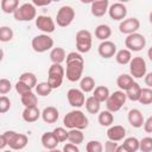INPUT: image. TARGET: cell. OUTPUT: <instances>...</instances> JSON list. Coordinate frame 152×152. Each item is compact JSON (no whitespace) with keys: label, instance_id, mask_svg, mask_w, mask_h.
I'll list each match as a JSON object with an SVG mask.
<instances>
[{"label":"cell","instance_id":"19","mask_svg":"<svg viewBox=\"0 0 152 152\" xmlns=\"http://www.w3.org/2000/svg\"><path fill=\"white\" fill-rule=\"evenodd\" d=\"M127 120H128V124L134 127V128H140L142 127L144 125V115L138 109V108H133V109H129L128 114H127Z\"/></svg>","mask_w":152,"mask_h":152},{"label":"cell","instance_id":"6","mask_svg":"<svg viewBox=\"0 0 152 152\" xmlns=\"http://www.w3.org/2000/svg\"><path fill=\"white\" fill-rule=\"evenodd\" d=\"M76 50L81 53H87L90 51L91 45H93V36L90 33V31L83 28V30H78L76 32Z\"/></svg>","mask_w":152,"mask_h":152},{"label":"cell","instance_id":"31","mask_svg":"<svg viewBox=\"0 0 152 152\" xmlns=\"http://www.w3.org/2000/svg\"><path fill=\"white\" fill-rule=\"evenodd\" d=\"M109 95H110V91H109V89L106 86H97L93 90V96L95 99H97L101 103L102 102H106L107 99L109 97Z\"/></svg>","mask_w":152,"mask_h":152},{"label":"cell","instance_id":"28","mask_svg":"<svg viewBox=\"0 0 152 152\" xmlns=\"http://www.w3.org/2000/svg\"><path fill=\"white\" fill-rule=\"evenodd\" d=\"M84 106H86V110L89 114H97L101 109V102L97 99H95L94 96L87 97L86 102H84Z\"/></svg>","mask_w":152,"mask_h":152},{"label":"cell","instance_id":"3","mask_svg":"<svg viewBox=\"0 0 152 152\" xmlns=\"http://www.w3.org/2000/svg\"><path fill=\"white\" fill-rule=\"evenodd\" d=\"M2 134L5 135L10 148L14 150V151H19V150L25 148L27 142H28V138L24 133H18L15 131H5Z\"/></svg>","mask_w":152,"mask_h":152},{"label":"cell","instance_id":"22","mask_svg":"<svg viewBox=\"0 0 152 152\" xmlns=\"http://www.w3.org/2000/svg\"><path fill=\"white\" fill-rule=\"evenodd\" d=\"M40 142H42L43 147L46 148V150H55L58 146V144H59V141L55 137L53 132H45V133H43L42 138H40Z\"/></svg>","mask_w":152,"mask_h":152},{"label":"cell","instance_id":"36","mask_svg":"<svg viewBox=\"0 0 152 152\" xmlns=\"http://www.w3.org/2000/svg\"><path fill=\"white\" fill-rule=\"evenodd\" d=\"M53 90V88L50 86V83L48 81L44 82H39L37 83V86L34 87V91L38 96H48L51 94V91Z\"/></svg>","mask_w":152,"mask_h":152},{"label":"cell","instance_id":"4","mask_svg":"<svg viewBox=\"0 0 152 152\" xmlns=\"http://www.w3.org/2000/svg\"><path fill=\"white\" fill-rule=\"evenodd\" d=\"M65 77V69L62 66V64L52 63L49 66L48 70V82L53 89H57L62 86L63 80Z\"/></svg>","mask_w":152,"mask_h":152},{"label":"cell","instance_id":"29","mask_svg":"<svg viewBox=\"0 0 152 152\" xmlns=\"http://www.w3.org/2000/svg\"><path fill=\"white\" fill-rule=\"evenodd\" d=\"M140 94H141V87L138 82H133V84L126 90V95H127V99L132 102H138L139 101V97H140Z\"/></svg>","mask_w":152,"mask_h":152},{"label":"cell","instance_id":"45","mask_svg":"<svg viewBox=\"0 0 152 152\" xmlns=\"http://www.w3.org/2000/svg\"><path fill=\"white\" fill-rule=\"evenodd\" d=\"M12 89V83L10 80L7 78H1L0 80V94L1 95H6L7 93H10Z\"/></svg>","mask_w":152,"mask_h":152},{"label":"cell","instance_id":"17","mask_svg":"<svg viewBox=\"0 0 152 152\" xmlns=\"http://www.w3.org/2000/svg\"><path fill=\"white\" fill-rule=\"evenodd\" d=\"M107 138L119 142L126 138V128L121 125H112L107 129Z\"/></svg>","mask_w":152,"mask_h":152},{"label":"cell","instance_id":"33","mask_svg":"<svg viewBox=\"0 0 152 152\" xmlns=\"http://www.w3.org/2000/svg\"><path fill=\"white\" fill-rule=\"evenodd\" d=\"M80 89L84 93H91L95 89V80L91 76H83L80 80Z\"/></svg>","mask_w":152,"mask_h":152},{"label":"cell","instance_id":"39","mask_svg":"<svg viewBox=\"0 0 152 152\" xmlns=\"http://www.w3.org/2000/svg\"><path fill=\"white\" fill-rule=\"evenodd\" d=\"M14 37V32L10 26H1L0 27V40L2 43L11 42Z\"/></svg>","mask_w":152,"mask_h":152},{"label":"cell","instance_id":"48","mask_svg":"<svg viewBox=\"0 0 152 152\" xmlns=\"http://www.w3.org/2000/svg\"><path fill=\"white\" fill-rule=\"evenodd\" d=\"M142 127H144V131H145L146 133H152V115L148 116V118L144 121Z\"/></svg>","mask_w":152,"mask_h":152},{"label":"cell","instance_id":"16","mask_svg":"<svg viewBox=\"0 0 152 152\" xmlns=\"http://www.w3.org/2000/svg\"><path fill=\"white\" fill-rule=\"evenodd\" d=\"M116 45L110 42V40H102L99 46H97V52L100 55V57L104 58V59H108V58H112L115 56L116 53Z\"/></svg>","mask_w":152,"mask_h":152},{"label":"cell","instance_id":"23","mask_svg":"<svg viewBox=\"0 0 152 152\" xmlns=\"http://www.w3.org/2000/svg\"><path fill=\"white\" fill-rule=\"evenodd\" d=\"M50 61L51 63H58V64H62L63 62H65L66 59V52L63 48H52L50 50Z\"/></svg>","mask_w":152,"mask_h":152},{"label":"cell","instance_id":"56","mask_svg":"<svg viewBox=\"0 0 152 152\" xmlns=\"http://www.w3.org/2000/svg\"><path fill=\"white\" fill-rule=\"evenodd\" d=\"M129 0H118V2H122V4H126V2H128Z\"/></svg>","mask_w":152,"mask_h":152},{"label":"cell","instance_id":"37","mask_svg":"<svg viewBox=\"0 0 152 152\" xmlns=\"http://www.w3.org/2000/svg\"><path fill=\"white\" fill-rule=\"evenodd\" d=\"M19 80L23 81L24 83H26L27 86L32 87V88H34L37 86V83H38L37 82V76L33 72H31V71H25V72L20 74Z\"/></svg>","mask_w":152,"mask_h":152},{"label":"cell","instance_id":"24","mask_svg":"<svg viewBox=\"0 0 152 152\" xmlns=\"http://www.w3.org/2000/svg\"><path fill=\"white\" fill-rule=\"evenodd\" d=\"M134 82V77L131 74H121L118 76L116 78V86L119 87V89L126 91Z\"/></svg>","mask_w":152,"mask_h":152},{"label":"cell","instance_id":"52","mask_svg":"<svg viewBox=\"0 0 152 152\" xmlns=\"http://www.w3.org/2000/svg\"><path fill=\"white\" fill-rule=\"evenodd\" d=\"M116 152H127V150H126V147L124 145H119L118 148H116Z\"/></svg>","mask_w":152,"mask_h":152},{"label":"cell","instance_id":"55","mask_svg":"<svg viewBox=\"0 0 152 152\" xmlns=\"http://www.w3.org/2000/svg\"><path fill=\"white\" fill-rule=\"evenodd\" d=\"M148 21H150V24L152 25V11H151L150 14H148Z\"/></svg>","mask_w":152,"mask_h":152},{"label":"cell","instance_id":"42","mask_svg":"<svg viewBox=\"0 0 152 152\" xmlns=\"http://www.w3.org/2000/svg\"><path fill=\"white\" fill-rule=\"evenodd\" d=\"M139 150L141 152H151L152 151V137H144L140 139Z\"/></svg>","mask_w":152,"mask_h":152},{"label":"cell","instance_id":"51","mask_svg":"<svg viewBox=\"0 0 152 152\" xmlns=\"http://www.w3.org/2000/svg\"><path fill=\"white\" fill-rule=\"evenodd\" d=\"M6 146H8L7 140H6L5 135H4V134H1V135H0V150H4Z\"/></svg>","mask_w":152,"mask_h":152},{"label":"cell","instance_id":"15","mask_svg":"<svg viewBox=\"0 0 152 152\" xmlns=\"http://www.w3.org/2000/svg\"><path fill=\"white\" fill-rule=\"evenodd\" d=\"M108 15L115 21H121L127 17V7L122 2H114L108 8Z\"/></svg>","mask_w":152,"mask_h":152},{"label":"cell","instance_id":"25","mask_svg":"<svg viewBox=\"0 0 152 152\" xmlns=\"http://www.w3.org/2000/svg\"><path fill=\"white\" fill-rule=\"evenodd\" d=\"M112 36V28L107 24H100L95 28V37L99 40H107Z\"/></svg>","mask_w":152,"mask_h":152},{"label":"cell","instance_id":"30","mask_svg":"<svg viewBox=\"0 0 152 152\" xmlns=\"http://www.w3.org/2000/svg\"><path fill=\"white\" fill-rule=\"evenodd\" d=\"M20 101L24 107H36L38 103V97H37V94L31 90L20 95Z\"/></svg>","mask_w":152,"mask_h":152},{"label":"cell","instance_id":"34","mask_svg":"<svg viewBox=\"0 0 152 152\" xmlns=\"http://www.w3.org/2000/svg\"><path fill=\"white\" fill-rule=\"evenodd\" d=\"M1 11L6 14H13L14 11L19 7V0H1L0 2Z\"/></svg>","mask_w":152,"mask_h":152},{"label":"cell","instance_id":"47","mask_svg":"<svg viewBox=\"0 0 152 152\" xmlns=\"http://www.w3.org/2000/svg\"><path fill=\"white\" fill-rule=\"evenodd\" d=\"M80 148H78V145L76 144H72V142H66L64 146H63V152H78Z\"/></svg>","mask_w":152,"mask_h":152},{"label":"cell","instance_id":"44","mask_svg":"<svg viewBox=\"0 0 152 152\" xmlns=\"http://www.w3.org/2000/svg\"><path fill=\"white\" fill-rule=\"evenodd\" d=\"M11 104H12L11 100L6 95H1V97H0V113L5 114L6 112H8L11 108Z\"/></svg>","mask_w":152,"mask_h":152},{"label":"cell","instance_id":"21","mask_svg":"<svg viewBox=\"0 0 152 152\" xmlns=\"http://www.w3.org/2000/svg\"><path fill=\"white\" fill-rule=\"evenodd\" d=\"M59 118V112L53 106H48L42 110V119L45 124H55Z\"/></svg>","mask_w":152,"mask_h":152},{"label":"cell","instance_id":"54","mask_svg":"<svg viewBox=\"0 0 152 152\" xmlns=\"http://www.w3.org/2000/svg\"><path fill=\"white\" fill-rule=\"evenodd\" d=\"M82 4H84V5H87V4H93L94 1H97V0H80Z\"/></svg>","mask_w":152,"mask_h":152},{"label":"cell","instance_id":"57","mask_svg":"<svg viewBox=\"0 0 152 152\" xmlns=\"http://www.w3.org/2000/svg\"><path fill=\"white\" fill-rule=\"evenodd\" d=\"M58 1H61V0H53V2H58Z\"/></svg>","mask_w":152,"mask_h":152},{"label":"cell","instance_id":"1","mask_svg":"<svg viewBox=\"0 0 152 152\" xmlns=\"http://www.w3.org/2000/svg\"><path fill=\"white\" fill-rule=\"evenodd\" d=\"M66 69L65 77L70 82H77L82 78L83 69H84V58L82 53L78 51H71L66 55Z\"/></svg>","mask_w":152,"mask_h":152},{"label":"cell","instance_id":"26","mask_svg":"<svg viewBox=\"0 0 152 152\" xmlns=\"http://www.w3.org/2000/svg\"><path fill=\"white\" fill-rule=\"evenodd\" d=\"M97 121L102 127H109L113 125L114 122V115L110 110L106 109V110H101L99 112V116H97Z\"/></svg>","mask_w":152,"mask_h":152},{"label":"cell","instance_id":"12","mask_svg":"<svg viewBox=\"0 0 152 152\" xmlns=\"http://www.w3.org/2000/svg\"><path fill=\"white\" fill-rule=\"evenodd\" d=\"M36 26L39 31H42L43 33H52L56 28V21L50 17V15H37V18L34 19Z\"/></svg>","mask_w":152,"mask_h":152},{"label":"cell","instance_id":"46","mask_svg":"<svg viewBox=\"0 0 152 152\" xmlns=\"http://www.w3.org/2000/svg\"><path fill=\"white\" fill-rule=\"evenodd\" d=\"M118 141H113V140H107L104 142V151L106 152H116V148H118Z\"/></svg>","mask_w":152,"mask_h":152},{"label":"cell","instance_id":"43","mask_svg":"<svg viewBox=\"0 0 152 152\" xmlns=\"http://www.w3.org/2000/svg\"><path fill=\"white\" fill-rule=\"evenodd\" d=\"M14 88H15V91H17L19 95H23V94H25V93H27V91H31V90L33 89L32 87L27 86L26 83H24V82L20 81V80L17 81V83L14 84Z\"/></svg>","mask_w":152,"mask_h":152},{"label":"cell","instance_id":"38","mask_svg":"<svg viewBox=\"0 0 152 152\" xmlns=\"http://www.w3.org/2000/svg\"><path fill=\"white\" fill-rule=\"evenodd\" d=\"M139 103L141 104H151L152 103V88L146 87V88H141V94L139 97Z\"/></svg>","mask_w":152,"mask_h":152},{"label":"cell","instance_id":"41","mask_svg":"<svg viewBox=\"0 0 152 152\" xmlns=\"http://www.w3.org/2000/svg\"><path fill=\"white\" fill-rule=\"evenodd\" d=\"M52 132H53L55 137L58 139L59 142H64V141L68 140V133H69V131H66V127H56Z\"/></svg>","mask_w":152,"mask_h":152},{"label":"cell","instance_id":"14","mask_svg":"<svg viewBox=\"0 0 152 152\" xmlns=\"http://www.w3.org/2000/svg\"><path fill=\"white\" fill-rule=\"evenodd\" d=\"M139 28H140V21L135 17L125 18L119 24V31L121 33L126 34V36L131 34V33H134V32H138Z\"/></svg>","mask_w":152,"mask_h":152},{"label":"cell","instance_id":"58","mask_svg":"<svg viewBox=\"0 0 152 152\" xmlns=\"http://www.w3.org/2000/svg\"><path fill=\"white\" fill-rule=\"evenodd\" d=\"M151 37H152V34H151Z\"/></svg>","mask_w":152,"mask_h":152},{"label":"cell","instance_id":"10","mask_svg":"<svg viewBox=\"0 0 152 152\" xmlns=\"http://www.w3.org/2000/svg\"><path fill=\"white\" fill-rule=\"evenodd\" d=\"M125 46L133 52H139L146 46V38L144 34L138 32L127 34L125 38Z\"/></svg>","mask_w":152,"mask_h":152},{"label":"cell","instance_id":"2","mask_svg":"<svg viewBox=\"0 0 152 152\" xmlns=\"http://www.w3.org/2000/svg\"><path fill=\"white\" fill-rule=\"evenodd\" d=\"M63 125L68 129L71 128H78V129H86L89 125V120L87 115L80 109V108H74L72 110L68 112L64 118H63Z\"/></svg>","mask_w":152,"mask_h":152},{"label":"cell","instance_id":"35","mask_svg":"<svg viewBox=\"0 0 152 152\" xmlns=\"http://www.w3.org/2000/svg\"><path fill=\"white\" fill-rule=\"evenodd\" d=\"M122 145L126 147L127 152H137V151H139L140 140L135 137H127L124 139Z\"/></svg>","mask_w":152,"mask_h":152},{"label":"cell","instance_id":"7","mask_svg":"<svg viewBox=\"0 0 152 152\" xmlns=\"http://www.w3.org/2000/svg\"><path fill=\"white\" fill-rule=\"evenodd\" d=\"M126 100H127L126 91L119 89L116 91L110 93L109 97L106 101V107L112 113H116V112H119L124 107V104L126 103Z\"/></svg>","mask_w":152,"mask_h":152},{"label":"cell","instance_id":"11","mask_svg":"<svg viewBox=\"0 0 152 152\" xmlns=\"http://www.w3.org/2000/svg\"><path fill=\"white\" fill-rule=\"evenodd\" d=\"M128 66H129V74L134 78H142L146 75V72H147L146 61L142 57H140V56L132 57Z\"/></svg>","mask_w":152,"mask_h":152},{"label":"cell","instance_id":"20","mask_svg":"<svg viewBox=\"0 0 152 152\" xmlns=\"http://www.w3.org/2000/svg\"><path fill=\"white\" fill-rule=\"evenodd\" d=\"M21 118L27 124H32L36 122L39 118H42V112L39 110V108L36 107H25V109L21 113Z\"/></svg>","mask_w":152,"mask_h":152},{"label":"cell","instance_id":"27","mask_svg":"<svg viewBox=\"0 0 152 152\" xmlns=\"http://www.w3.org/2000/svg\"><path fill=\"white\" fill-rule=\"evenodd\" d=\"M114 57H115V61H116L118 64L126 65V64H129V62L132 59V51L128 50L127 48L126 49H121V50L116 51Z\"/></svg>","mask_w":152,"mask_h":152},{"label":"cell","instance_id":"13","mask_svg":"<svg viewBox=\"0 0 152 152\" xmlns=\"http://www.w3.org/2000/svg\"><path fill=\"white\" fill-rule=\"evenodd\" d=\"M66 100L72 108H81L84 106L86 102L84 91L77 88H71L66 91Z\"/></svg>","mask_w":152,"mask_h":152},{"label":"cell","instance_id":"49","mask_svg":"<svg viewBox=\"0 0 152 152\" xmlns=\"http://www.w3.org/2000/svg\"><path fill=\"white\" fill-rule=\"evenodd\" d=\"M31 2L36 7H45V6L50 5L51 2H53V0H31Z\"/></svg>","mask_w":152,"mask_h":152},{"label":"cell","instance_id":"9","mask_svg":"<svg viewBox=\"0 0 152 152\" xmlns=\"http://www.w3.org/2000/svg\"><path fill=\"white\" fill-rule=\"evenodd\" d=\"M74 19H75V10L69 5H64L59 7V10L57 11L55 21L59 27H68L69 25H71Z\"/></svg>","mask_w":152,"mask_h":152},{"label":"cell","instance_id":"40","mask_svg":"<svg viewBox=\"0 0 152 152\" xmlns=\"http://www.w3.org/2000/svg\"><path fill=\"white\" fill-rule=\"evenodd\" d=\"M103 145L99 140H90L86 145V151L87 152H102L103 151Z\"/></svg>","mask_w":152,"mask_h":152},{"label":"cell","instance_id":"50","mask_svg":"<svg viewBox=\"0 0 152 152\" xmlns=\"http://www.w3.org/2000/svg\"><path fill=\"white\" fill-rule=\"evenodd\" d=\"M144 82H145V84H146L147 87L152 88V71L146 72V75L144 76Z\"/></svg>","mask_w":152,"mask_h":152},{"label":"cell","instance_id":"5","mask_svg":"<svg viewBox=\"0 0 152 152\" xmlns=\"http://www.w3.org/2000/svg\"><path fill=\"white\" fill-rule=\"evenodd\" d=\"M17 21H31L37 18V10L32 2H25L20 5L13 13Z\"/></svg>","mask_w":152,"mask_h":152},{"label":"cell","instance_id":"8","mask_svg":"<svg viewBox=\"0 0 152 152\" xmlns=\"http://www.w3.org/2000/svg\"><path fill=\"white\" fill-rule=\"evenodd\" d=\"M31 46L34 52L43 53L53 48V39L48 33H42L38 36H34L31 40Z\"/></svg>","mask_w":152,"mask_h":152},{"label":"cell","instance_id":"53","mask_svg":"<svg viewBox=\"0 0 152 152\" xmlns=\"http://www.w3.org/2000/svg\"><path fill=\"white\" fill-rule=\"evenodd\" d=\"M147 57H148V59L152 62V46L148 48V50H147Z\"/></svg>","mask_w":152,"mask_h":152},{"label":"cell","instance_id":"32","mask_svg":"<svg viewBox=\"0 0 152 152\" xmlns=\"http://www.w3.org/2000/svg\"><path fill=\"white\" fill-rule=\"evenodd\" d=\"M84 140V134L82 132V129H78V128H71L69 129V133H68V141L72 142V144H76V145H80L82 144Z\"/></svg>","mask_w":152,"mask_h":152},{"label":"cell","instance_id":"18","mask_svg":"<svg viewBox=\"0 0 152 152\" xmlns=\"http://www.w3.org/2000/svg\"><path fill=\"white\" fill-rule=\"evenodd\" d=\"M109 8V0H97L90 4V12L94 17H103L106 13H108Z\"/></svg>","mask_w":152,"mask_h":152}]
</instances>
